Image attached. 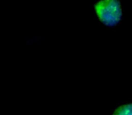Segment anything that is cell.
Instances as JSON below:
<instances>
[{
  "label": "cell",
  "mask_w": 132,
  "mask_h": 115,
  "mask_svg": "<svg viewBox=\"0 0 132 115\" xmlns=\"http://www.w3.org/2000/svg\"><path fill=\"white\" fill-rule=\"evenodd\" d=\"M95 11L100 22L109 27L117 25L121 20L122 10L118 0H100L95 5Z\"/></svg>",
  "instance_id": "cell-1"
},
{
  "label": "cell",
  "mask_w": 132,
  "mask_h": 115,
  "mask_svg": "<svg viewBox=\"0 0 132 115\" xmlns=\"http://www.w3.org/2000/svg\"><path fill=\"white\" fill-rule=\"evenodd\" d=\"M113 115H132V103L120 106L114 111Z\"/></svg>",
  "instance_id": "cell-2"
}]
</instances>
